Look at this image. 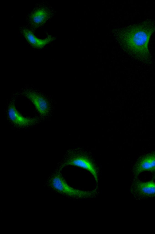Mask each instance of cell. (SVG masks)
<instances>
[{"label":"cell","mask_w":155,"mask_h":234,"mask_svg":"<svg viewBox=\"0 0 155 234\" xmlns=\"http://www.w3.org/2000/svg\"><path fill=\"white\" fill-rule=\"evenodd\" d=\"M131 28L128 39L130 49L136 56H148L149 42L155 31V22L147 20L134 24Z\"/></svg>","instance_id":"6da1fadb"},{"label":"cell","mask_w":155,"mask_h":234,"mask_svg":"<svg viewBox=\"0 0 155 234\" xmlns=\"http://www.w3.org/2000/svg\"><path fill=\"white\" fill-rule=\"evenodd\" d=\"M68 165L80 167L89 171L97 182H98L97 169L93 159L86 152L75 149L70 151L61 166V168Z\"/></svg>","instance_id":"7a4b0ae2"},{"label":"cell","mask_w":155,"mask_h":234,"mask_svg":"<svg viewBox=\"0 0 155 234\" xmlns=\"http://www.w3.org/2000/svg\"><path fill=\"white\" fill-rule=\"evenodd\" d=\"M50 183L51 187L58 192L77 199L93 198L97 193L96 188L91 191H84L71 187L67 183L59 172L57 173L52 176Z\"/></svg>","instance_id":"3957f363"},{"label":"cell","mask_w":155,"mask_h":234,"mask_svg":"<svg viewBox=\"0 0 155 234\" xmlns=\"http://www.w3.org/2000/svg\"><path fill=\"white\" fill-rule=\"evenodd\" d=\"M130 192L137 199L142 200L155 197V181H143L137 178H134Z\"/></svg>","instance_id":"277c9868"},{"label":"cell","mask_w":155,"mask_h":234,"mask_svg":"<svg viewBox=\"0 0 155 234\" xmlns=\"http://www.w3.org/2000/svg\"><path fill=\"white\" fill-rule=\"evenodd\" d=\"M144 171L155 172V151L143 156L137 161L132 170L134 178Z\"/></svg>","instance_id":"5b68a950"},{"label":"cell","mask_w":155,"mask_h":234,"mask_svg":"<svg viewBox=\"0 0 155 234\" xmlns=\"http://www.w3.org/2000/svg\"><path fill=\"white\" fill-rule=\"evenodd\" d=\"M52 12L49 6H39L29 15L28 22L33 28H38L44 24L52 15Z\"/></svg>","instance_id":"8992f818"},{"label":"cell","mask_w":155,"mask_h":234,"mask_svg":"<svg viewBox=\"0 0 155 234\" xmlns=\"http://www.w3.org/2000/svg\"><path fill=\"white\" fill-rule=\"evenodd\" d=\"M8 117L15 125L19 127H26L36 123L38 120L35 118L25 117L17 110L14 105L11 104L8 110Z\"/></svg>","instance_id":"52a82bcc"},{"label":"cell","mask_w":155,"mask_h":234,"mask_svg":"<svg viewBox=\"0 0 155 234\" xmlns=\"http://www.w3.org/2000/svg\"><path fill=\"white\" fill-rule=\"evenodd\" d=\"M20 32L28 43L33 47L36 48H41L53 41L54 38L51 36H48L44 39H40L37 38L29 29L22 27Z\"/></svg>","instance_id":"ba28073f"},{"label":"cell","mask_w":155,"mask_h":234,"mask_svg":"<svg viewBox=\"0 0 155 234\" xmlns=\"http://www.w3.org/2000/svg\"><path fill=\"white\" fill-rule=\"evenodd\" d=\"M24 95L33 103L41 115H46L48 112V106L46 100L38 94L29 91L25 92Z\"/></svg>","instance_id":"9c48e42d"},{"label":"cell","mask_w":155,"mask_h":234,"mask_svg":"<svg viewBox=\"0 0 155 234\" xmlns=\"http://www.w3.org/2000/svg\"><path fill=\"white\" fill-rule=\"evenodd\" d=\"M153 173V180H155V172H154Z\"/></svg>","instance_id":"30bf717a"}]
</instances>
